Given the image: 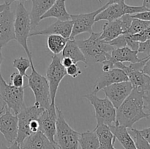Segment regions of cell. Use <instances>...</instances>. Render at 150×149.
<instances>
[{
  "instance_id": "1",
  "label": "cell",
  "mask_w": 150,
  "mask_h": 149,
  "mask_svg": "<svg viewBox=\"0 0 150 149\" xmlns=\"http://www.w3.org/2000/svg\"><path fill=\"white\" fill-rule=\"evenodd\" d=\"M149 117V114L144 109V93L133 89L117 109L115 124L130 129L140 120Z\"/></svg>"
},
{
  "instance_id": "2",
  "label": "cell",
  "mask_w": 150,
  "mask_h": 149,
  "mask_svg": "<svg viewBox=\"0 0 150 149\" xmlns=\"http://www.w3.org/2000/svg\"><path fill=\"white\" fill-rule=\"evenodd\" d=\"M100 34L101 32H92L87 39L76 40L88 65L94 63H103L111 58V51L114 48L108 42L101 39Z\"/></svg>"
},
{
  "instance_id": "3",
  "label": "cell",
  "mask_w": 150,
  "mask_h": 149,
  "mask_svg": "<svg viewBox=\"0 0 150 149\" xmlns=\"http://www.w3.org/2000/svg\"><path fill=\"white\" fill-rule=\"evenodd\" d=\"M15 39L20 44L28 56L29 61H32V55L28 47V38L30 35L31 19L29 13L24 4L19 2L16 7L14 20Z\"/></svg>"
},
{
  "instance_id": "4",
  "label": "cell",
  "mask_w": 150,
  "mask_h": 149,
  "mask_svg": "<svg viewBox=\"0 0 150 149\" xmlns=\"http://www.w3.org/2000/svg\"><path fill=\"white\" fill-rule=\"evenodd\" d=\"M30 62L32 72L29 75H26L29 82L27 87L30 88L35 96V102L34 105L47 109L51 105L49 84L46 77L41 75L35 70L33 61H30Z\"/></svg>"
},
{
  "instance_id": "5",
  "label": "cell",
  "mask_w": 150,
  "mask_h": 149,
  "mask_svg": "<svg viewBox=\"0 0 150 149\" xmlns=\"http://www.w3.org/2000/svg\"><path fill=\"white\" fill-rule=\"evenodd\" d=\"M57 120L55 142L59 149H79L81 133L73 129L66 121L64 114L57 106Z\"/></svg>"
},
{
  "instance_id": "6",
  "label": "cell",
  "mask_w": 150,
  "mask_h": 149,
  "mask_svg": "<svg viewBox=\"0 0 150 149\" xmlns=\"http://www.w3.org/2000/svg\"><path fill=\"white\" fill-rule=\"evenodd\" d=\"M27 86L21 88L15 87L7 83L0 72V98L2 100L3 105H5L16 115L26 107L24 89Z\"/></svg>"
},
{
  "instance_id": "7",
  "label": "cell",
  "mask_w": 150,
  "mask_h": 149,
  "mask_svg": "<svg viewBox=\"0 0 150 149\" xmlns=\"http://www.w3.org/2000/svg\"><path fill=\"white\" fill-rule=\"evenodd\" d=\"M84 98L87 99L95 108L96 126L103 124L111 126L115 124L117 109L108 98L101 99L92 93L84 95Z\"/></svg>"
},
{
  "instance_id": "8",
  "label": "cell",
  "mask_w": 150,
  "mask_h": 149,
  "mask_svg": "<svg viewBox=\"0 0 150 149\" xmlns=\"http://www.w3.org/2000/svg\"><path fill=\"white\" fill-rule=\"evenodd\" d=\"M52 60L46 70V77L51 93V104H55L57 90L62 79L67 75L66 68L62 64V56L53 55Z\"/></svg>"
},
{
  "instance_id": "9",
  "label": "cell",
  "mask_w": 150,
  "mask_h": 149,
  "mask_svg": "<svg viewBox=\"0 0 150 149\" xmlns=\"http://www.w3.org/2000/svg\"><path fill=\"white\" fill-rule=\"evenodd\" d=\"M45 109L36 105L25 107L17 115L18 117V134L16 141L21 144L25 139L32 134L29 129V124L33 119L39 118L40 115Z\"/></svg>"
},
{
  "instance_id": "10",
  "label": "cell",
  "mask_w": 150,
  "mask_h": 149,
  "mask_svg": "<svg viewBox=\"0 0 150 149\" xmlns=\"http://www.w3.org/2000/svg\"><path fill=\"white\" fill-rule=\"evenodd\" d=\"M148 10L146 7L142 6L128 5L125 2L112 4L108 5V7L99 13L95 18V21L100 20H112L118 19L125 15H133L136 13Z\"/></svg>"
},
{
  "instance_id": "11",
  "label": "cell",
  "mask_w": 150,
  "mask_h": 149,
  "mask_svg": "<svg viewBox=\"0 0 150 149\" xmlns=\"http://www.w3.org/2000/svg\"><path fill=\"white\" fill-rule=\"evenodd\" d=\"M108 5V4L106 3L102 7L91 13L70 15L71 20L73 21V29H72V33L70 39H75V37L82 33H86V32L89 34L92 33L93 32L92 30L93 25L96 22L95 18L100 12L105 10Z\"/></svg>"
},
{
  "instance_id": "12",
  "label": "cell",
  "mask_w": 150,
  "mask_h": 149,
  "mask_svg": "<svg viewBox=\"0 0 150 149\" xmlns=\"http://www.w3.org/2000/svg\"><path fill=\"white\" fill-rule=\"evenodd\" d=\"M132 19L131 15H125L112 21H108L103 26L100 38L105 42H109L120 35L125 34L128 30Z\"/></svg>"
},
{
  "instance_id": "13",
  "label": "cell",
  "mask_w": 150,
  "mask_h": 149,
  "mask_svg": "<svg viewBox=\"0 0 150 149\" xmlns=\"http://www.w3.org/2000/svg\"><path fill=\"white\" fill-rule=\"evenodd\" d=\"M57 112L56 104H51L49 108L44 110L38 118L40 124L39 131L43 133L48 137V140L56 145L57 144L55 142V135L57 131Z\"/></svg>"
},
{
  "instance_id": "14",
  "label": "cell",
  "mask_w": 150,
  "mask_h": 149,
  "mask_svg": "<svg viewBox=\"0 0 150 149\" xmlns=\"http://www.w3.org/2000/svg\"><path fill=\"white\" fill-rule=\"evenodd\" d=\"M2 113L0 115V132L10 143L16 141L18 134V117L3 105Z\"/></svg>"
},
{
  "instance_id": "15",
  "label": "cell",
  "mask_w": 150,
  "mask_h": 149,
  "mask_svg": "<svg viewBox=\"0 0 150 149\" xmlns=\"http://www.w3.org/2000/svg\"><path fill=\"white\" fill-rule=\"evenodd\" d=\"M133 86L129 81L114 83L103 89V91L116 109L122 105L125 99L133 91Z\"/></svg>"
},
{
  "instance_id": "16",
  "label": "cell",
  "mask_w": 150,
  "mask_h": 149,
  "mask_svg": "<svg viewBox=\"0 0 150 149\" xmlns=\"http://www.w3.org/2000/svg\"><path fill=\"white\" fill-rule=\"evenodd\" d=\"M114 68L122 70L128 77V81L131 83L133 89L144 93L150 89V77L143 72L142 70H133L123 63L117 62L114 64Z\"/></svg>"
},
{
  "instance_id": "17",
  "label": "cell",
  "mask_w": 150,
  "mask_h": 149,
  "mask_svg": "<svg viewBox=\"0 0 150 149\" xmlns=\"http://www.w3.org/2000/svg\"><path fill=\"white\" fill-rule=\"evenodd\" d=\"M14 20L15 14L10 10V5H8L0 13V48L15 39Z\"/></svg>"
},
{
  "instance_id": "18",
  "label": "cell",
  "mask_w": 150,
  "mask_h": 149,
  "mask_svg": "<svg viewBox=\"0 0 150 149\" xmlns=\"http://www.w3.org/2000/svg\"><path fill=\"white\" fill-rule=\"evenodd\" d=\"M124 81H128V77L121 69L114 68L108 72H103L95 83L92 93L97 94L100 91L110 85Z\"/></svg>"
},
{
  "instance_id": "19",
  "label": "cell",
  "mask_w": 150,
  "mask_h": 149,
  "mask_svg": "<svg viewBox=\"0 0 150 149\" xmlns=\"http://www.w3.org/2000/svg\"><path fill=\"white\" fill-rule=\"evenodd\" d=\"M73 29V21L71 20H57L55 23L50 25L45 29L40 31H36L30 33L29 37L38 36V35H60L67 39H70Z\"/></svg>"
},
{
  "instance_id": "20",
  "label": "cell",
  "mask_w": 150,
  "mask_h": 149,
  "mask_svg": "<svg viewBox=\"0 0 150 149\" xmlns=\"http://www.w3.org/2000/svg\"><path fill=\"white\" fill-rule=\"evenodd\" d=\"M20 145L22 149H57V145L40 131L32 133Z\"/></svg>"
},
{
  "instance_id": "21",
  "label": "cell",
  "mask_w": 150,
  "mask_h": 149,
  "mask_svg": "<svg viewBox=\"0 0 150 149\" xmlns=\"http://www.w3.org/2000/svg\"><path fill=\"white\" fill-rule=\"evenodd\" d=\"M57 0H32V6L29 15L32 31L35 30L41 20V17L49 10Z\"/></svg>"
},
{
  "instance_id": "22",
  "label": "cell",
  "mask_w": 150,
  "mask_h": 149,
  "mask_svg": "<svg viewBox=\"0 0 150 149\" xmlns=\"http://www.w3.org/2000/svg\"><path fill=\"white\" fill-rule=\"evenodd\" d=\"M138 53H139L137 51H133L128 47L114 48L113 51H111V58L108 60L111 63L113 67H114V64L117 62H139L142 60V58H139Z\"/></svg>"
},
{
  "instance_id": "23",
  "label": "cell",
  "mask_w": 150,
  "mask_h": 149,
  "mask_svg": "<svg viewBox=\"0 0 150 149\" xmlns=\"http://www.w3.org/2000/svg\"><path fill=\"white\" fill-rule=\"evenodd\" d=\"M94 131L96 133L99 142L98 149H112L114 148L116 137L110 129L109 126L105 124L96 126Z\"/></svg>"
},
{
  "instance_id": "24",
  "label": "cell",
  "mask_w": 150,
  "mask_h": 149,
  "mask_svg": "<svg viewBox=\"0 0 150 149\" xmlns=\"http://www.w3.org/2000/svg\"><path fill=\"white\" fill-rule=\"evenodd\" d=\"M109 128L116 139L120 142L125 149H137L134 140L132 138L131 134L128 131L127 127L114 124L109 126Z\"/></svg>"
},
{
  "instance_id": "25",
  "label": "cell",
  "mask_w": 150,
  "mask_h": 149,
  "mask_svg": "<svg viewBox=\"0 0 150 149\" xmlns=\"http://www.w3.org/2000/svg\"><path fill=\"white\" fill-rule=\"evenodd\" d=\"M61 56L62 57L70 58L74 64H77L78 62H83L86 65L85 67H87L89 66L83 52L80 49L75 39H69L67 40L65 47L62 52Z\"/></svg>"
},
{
  "instance_id": "26",
  "label": "cell",
  "mask_w": 150,
  "mask_h": 149,
  "mask_svg": "<svg viewBox=\"0 0 150 149\" xmlns=\"http://www.w3.org/2000/svg\"><path fill=\"white\" fill-rule=\"evenodd\" d=\"M65 1L66 0H57L51 8L41 17V20L49 18H55L62 21L71 20L70 15L66 9Z\"/></svg>"
},
{
  "instance_id": "27",
  "label": "cell",
  "mask_w": 150,
  "mask_h": 149,
  "mask_svg": "<svg viewBox=\"0 0 150 149\" xmlns=\"http://www.w3.org/2000/svg\"><path fill=\"white\" fill-rule=\"evenodd\" d=\"M68 39L60 35H48L47 39V46L48 50L54 55H59L62 52Z\"/></svg>"
},
{
  "instance_id": "28",
  "label": "cell",
  "mask_w": 150,
  "mask_h": 149,
  "mask_svg": "<svg viewBox=\"0 0 150 149\" xmlns=\"http://www.w3.org/2000/svg\"><path fill=\"white\" fill-rule=\"evenodd\" d=\"M79 145L81 149L99 148V142L95 131H86L81 133Z\"/></svg>"
},
{
  "instance_id": "29",
  "label": "cell",
  "mask_w": 150,
  "mask_h": 149,
  "mask_svg": "<svg viewBox=\"0 0 150 149\" xmlns=\"http://www.w3.org/2000/svg\"><path fill=\"white\" fill-rule=\"evenodd\" d=\"M149 26H150V21H146V20H142L137 18H133L131 24H130L128 30L127 31L125 34H138L144 31V29H147Z\"/></svg>"
},
{
  "instance_id": "30",
  "label": "cell",
  "mask_w": 150,
  "mask_h": 149,
  "mask_svg": "<svg viewBox=\"0 0 150 149\" xmlns=\"http://www.w3.org/2000/svg\"><path fill=\"white\" fill-rule=\"evenodd\" d=\"M130 134H133L134 137V142L137 149H150V144L147 140L141 134L139 129L134 128H130Z\"/></svg>"
},
{
  "instance_id": "31",
  "label": "cell",
  "mask_w": 150,
  "mask_h": 149,
  "mask_svg": "<svg viewBox=\"0 0 150 149\" xmlns=\"http://www.w3.org/2000/svg\"><path fill=\"white\" fill-rule=\"evenodd\" d=\"M13 67L17 69L18 72L23 77H26V70L31 67V62L29 58L20 57L13 61Z\"/></svg>"
},
{
  "instance_id": "32",
  "label": "cell",
  "mask_w": 150,
  "mask_h": 149,
  "mask_svg": "<svg viewBox=\"0 0 150 149\" xmlns=\"http://www.w3.org/2000/svg\"><path fill=\"white\" fill-rule=\"evenodd\" d=\"M130 36L133 40L136 41V42H145L147 39H150V26L142 32H139V33L135 34H130Z\"/></svg>"
},
{
  "instance_id": "33",
  "label": "cell",
  "mask_w": 150,
  "mask_h": 149,
  "mask_svg": "<svg viewBox=\"0 0 150 149\" xmlns=\"http://www.w3.org/2000/svg\"><path fill=\"white\" fill-rule=\"evenodd\" d=\"M108 43L112 45L114 48L127 47V34H123L120 35L113 40L109 41Z\"/></svg>"
},
{
  "instance_id": "34",
  "label": "cell",
  "mask_w": 150,
  "mask_h": 149,
  "mask_svg": "<svg viewBox=\"0 0 150 149\" xmlns=\"http://www.w3.org/2000/svg\"><path fill=\"white\" fill-rule=\"evenodd\" d=\"M10 83L12 86L15 87L21 88L23 86V76L19 72H13L10 77Z\"/></svg>"
},
{
  "instance_id": "35",
  "label": "cell",
  "mask_w": 150,
  "mask_h": 149,
  "mask_svg": "<svg viewBox=\"0 0 150 149\" xmlns=\"http://www.w3.org/2000/svg\"><path fill=\"white\" fill-rule=\"evenodd\" d=\"M66 72H67V74H68L69 76H70L73 78H76L80 74H81L82 72L81 69L79 68V66L77 65V64L73 63L72 65L66 68Z\"/></svg>"
},
{
  "instance_id": "36",
  "label": "cell",
  "mask_w": 150,
  "mask_h": 149,
  "mask_svg": "<svg viewBox=\"0 0 150 149\" xmlns=\"http://www.w3.org/2000/svg\"><path fill=\"white\" fill-rule=\"evenodd\" d=\"M138 53L145 54L146 56L150 55V39H147V40L145 41V42H140V43H139Z\"/></svg>"
},
{
  "instance_id": "37",
  "label": "cell",
  "mask_w": 150,
  "mask_h": 149,
  "mask_svg": "<svg viewBox=\"0 0 150 149\" xmlns=\"http://www.w3.org/2000/svg\"><path fill=\"white\" fill-rule=\"evenodd\" d=\"M131 17L133 18H137L142 20H146V21H150V10H146V11L131 15Z\"/></svg>"
},
{
  "instance_id": "38",
  "label": "cell",
  "mask_w": 150,
  "mask_h": 149,
  "mask_svg": "<svg viewBox=\"0 0 150 149\" xmlns=\"http://www.w3.org/2000/svg\"><path fill=\"white\" fill-rule=\"evenodd\" d=\"M39 127H40V124L39 121H38V118L37 119H33L30 121V124H29V129H30L31 132L35 133L37 131H39Z\"/></svg>"
},
{
  "instance_id": "39",
  "label": "cell",
  "mask_w": 150,
  "mask_h": 149,
  "mask_svg": "<svg viewBox=\"0 0 150 149\" xmlns=\"http://www.w3.org/2000/svg\"><path fill=\"white\" fill-rule=\"evenodd\" d=\"M139 132L141 133V134L147 140L148 143L150 144V127L139 130Z\"/></svg>"
},
{
  "instance_id": "40",
  "label": "cell",
  "mask_w": 150,
  "mask_h": 149,
  "mask_svg": "<svg viewBox=\"0 0 150 149\" xmlns=\"http://www.w3.org/2000/svg\"><path fill=\"white\" fill-rule=\"evenodd\" d=\"M144 109L146 113L150 115V98L144 95Z\"/></svg>"
},
{
  "instance_id": "41",
  "label": "cell",
  "mask_w": 150,
  "mask_h": 149,
  "mask_svg": "<svg viewBox=\"0 0 150 149\" xmlns=\"http://www.w3.org/2000/svg\"><path fill=\"white\" fill-rule=\"evenodd\" d=\"M142 71H143L144 73H145V74L150 77V55L148 56L147 59H146V62L144 65Z\"/></svg>"
},
{
  "instance_id": "42",
  "label": "cell",
  "mask_w": 150,
  "mask_h": 149,
  "mask_svg": "<svg viewBox=\"0 0 150 149\" xmlns=\"http://www.w3.org/2000/svg\"><path fill=\"white\" fill-rule=\"evenodd\" d=\"M61 62L62 64L65 68H67V67H70V65H72V64H73V61H72L70 58H68V57H62Z\"/></svg>"
},
{
  "instance_id": "43",
  "label": "cell",
  "mask_w": 150,
  "mask_h": 149,
  "mask_svg": "<svg viewBox=\"0 0 150 149\" xmlns=\"http://www.w3.org/2000/svg\"><path fill=\"white\" fill-rule=\"evenodd\" d=\"M0 149H22V148L21 147L20 144H18L17 142L15 141L13 142V143H12L11 145L9 146V147L6 146L5 145H2L0 147Z\"/></svg>"
},
{
  "instance_id": "44",
  "label": "cell",
  "mask_w": 150,
  "mask_h": 149,
  "mask_svg": "<svg viewBox=\"0 0 150 149\" xmlns=\"http://www.w3.org/2000/svg\"><path fill=\"white\" fill-rule=\"evenodd\" d=\"M125 2V0H108V1L107 2V4L108 5L112 4H119V3H122Z\"/></svg>"
},
{
  "instance_id": "45",
  "label": "cell",
  "mask_w": 150,
  "mask_h": 149,
  "mask_svg": "<svg viewBox=\"0 0 150 149\" xmlns=\"http://www.w3.org/2000/svg\"><path fill=\"white\" fill-rule=\"evenodd\" d=\"M143 6L148 10H150V0H143Z\"/></svg>"
},
{
  "instance_id": "46",
  "label": "cell",
  "mask_w": 150,
  "mask_h": 149,
  "mask_svg": "<svg viewBox=\"0 0 150 149\" xmlns=\"http://www.w3.org/2000/svg\"><path fill=\"white\" fill-rule=\"evenodd\" d=\"M18 1L19 2L23 3V2H25L26 1H27V0H5V3L7 4H10V5L12 3L14 2V1Z\"/></svg>"
},
{
  "instance_id": "47",
  "label": "cell",
  "mask_w": 150,
  "mask_h": 149,
  "mask_svg": "<svg viewBox=\"0 0 150 149\" xmlns=\"http://www.w3.org/2000/svg\"><path fill=\"white\" fill-rule=\"evenodd\" d=\"M8 5H10V4H6L5 2L4 3V4H0V13H1V12H2L3 10H4V9L6 8V7H7V6Z\"/></svg>"
},
{
  "instance_id": "48",
  "label": "cell",
  "mask_w": 150,
  "mask_h": 149,
  "mask_svg": "<svg viewBox=\"0 0 150 149\" xmlns=\"http://www.w3.org/2000/svg\"><path fill=\"white\" fill-rule=\"evenodd\" d=\"M3 60H4V57H3L2 53H1V48H0V67H1V64L2 63Z\"/></svg>"
},
{
  "instance_id": "49",
  "label": "cell",
  "mask_w": 150,
  "mask_h": 149,
  "mask_svg": "<svg viewBox=\"0 0 150 149\" xmlns=\"http://www.w3.org/2000/svg\"><path fill=\"white\" fill-rule=\"evenodd\" d=\"M0 105H3V102H2V100H1V98H0Z\"/></svg>"
},
{
  "instance_id": "50",
  "label": "cell",
  "mask_w": 150,
  "mask_h": 149,
  "mask_svg": "<svg viewBox=\"0 0 150 149\" xmlns=\"http://www.w3.org/2000/svg\"><path fill=\"white\" fill-rule=\"evenodd\" d=\"M2 112H3V108H1V109L0 110V115H1V114L2 113Z\"/></svg>"
},
{
  "instance_id": "51",
  "label": "cell",
  "mask_w": 150,
  "mask_h": 149,
  "mask_svg": "<svg viewBox=\"0 0 150 149\" xmlns=\"http://www.w3.org/2000/svg\"><path fill=\"white\" fill-rule=\"evenodd\" d=\"M112 149H116V148H114H114H113Z\"/></svg>"
},
{
  "instance_id": "52",
  "label": "cell",
  "mask_w": 150,
  "mask_h": 149,
  "mask_svg": "<svg viewBox=\"0 0 150 149\" xmlns=\"http://www.w3.org/2000/svg\"><path fill=\"white\" fill-rule=\"evenodd\" d=\"M99 1H100V2H101V1H100V0H99Z\"/></svg>"
}]
</instances>
